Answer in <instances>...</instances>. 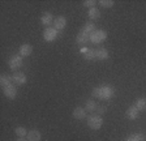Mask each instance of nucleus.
I'll return each mask as SVG.
<instances>
[{
	"mask_svg": "<svg viewBox=\"0 0 146 141\" xmlns=\"http://www.w3.org/2000/svg\"><path fill=\"white\" fill-rule=\"evenodd\" d=\"M113 93H115V90H113V88L111 85H103V86L95 88L91 92V95L99 99H110V98H112Z\"/></svg>",
	"mask_w": 146,
	"mask_h": 141,
	"instance_id": "obj_1",
	"label": "nucleus"
},
{
	"mask_svg": "<svg viewBox=\"0 0 146 141\" xmlns=\"http://www.w3.org/2000/svg\"><path fill=\"white\" fill-rule=\"evenodd\" d=\"M107 38V33L104 30H100V29H97L93 34H90V42L94 43V45H99V43L104 42Z\"/></svg>",
	"mask_w": 146,
	"mask_h": 141,
	"instance_id": "obj_2",
	"label": "nucleus"
},
{
	"mask_svg": "<svg viewBox=\"0 0 146 141\" xmlns=\"http://www.w3.org/2000/svg\"><path fill=\"white\" fill-rule=\"evenodd\" d=\"M22 56L20 55V54H18V55H13V56H11V58H9V60H8V65H9V68H11V69L12 70H17L18 68L21 67L22 65Z\"/></svg>",
	"mask_w": 146,
	"mask_h": 141,
	"instance_id": "obj_3",
	"label": "nucleus"
},
{
	"mask_svg": "<svg viewBox=\"0 0 146 141\" xmlns=\"http://www.w3.org/2000/svg\"><path fill=\"white\" fill-rule=\"evenodd\" d=\"M59 35V31L55 28H46L43 31V39L46 42H54Z\"/></svg>",
	"mask_w": 146,
	"mask_h": 141,
	"instance_id": "obj_4",
	"label": "nucleus"
},
{
	"mask_svg": "<svg viewBox=\"0 0 146 141\" xmlns=\"http://www.w3.org/2000/svg\"><path fill=\"white\" fill-rule=\"evenodd\" d=\"M102 124H103V120H102V118L99 116V115H93V116L89 118L88 120V126L90 127L91 129H99L100 127H102Z\"/></svg>",
	"mask_w": 146,
	"mask_h": 141,
	"instance_id": "obj_5",
	"label": "nucleus"
},
{
	"mask_svg": "<svg viewBox=\"0 0 146 141\" xmlns=\"http://www.w3.org/2000/svg\"><path fill=\"white\" fill-rule=\"evenodd\" d=\"M26 74L22 73V72H15V73L12 74V81L13 84H16V85H22V84L26 82Z\"/></svg>",
	"mask_w": 146,
	"mask_h": 141,
	"instance_id": "obj_6",
	"label": "nucleus"
},
{
	"mask_svg": "<svg viewBox=\"0 0 146 141\" xmlns=\"http://www.w3.org/2000/svg\"><path fill=\"white\" fill-rule=\"evenodd\" d=\"M76 42H77V45H80V46H85L88 42H90V35H89V34H86L85 31L81 30L78 34H77Z\"/></svg>",
	"mask_w": 146,
	"mask_h": 141,
	"instance_id": "obj_7",
	"label": "nucleus"
},
{
	"mask_svg": "<svg viewBox=\"0 0 146 141\" xmlns=\"http://www.w3.org/2000/svg\"><path fill=\"white\" fill-rule=\"evenodd\" d=\"M3 92H4V95L8 97L9 99H15L17 97V88L15 85H9L7 88H4Z\"/></svg>",
	"mask_w": 146,
	"mask_h": 141,
	"instance_id": "obj_8",
	"label": "nucleus"
},
{
	"mask_svg": "<svg viewBox=\"0 0 146 141\" xmlns=\"http://www.w3.org/2000/svg\"><path fill=\"white\" fill-rule=\"evenodd\" d=\"M67 26V19L65 17H63V16H59V17H56V19L54 20V28L56 29V30H63L64 28Z\"/></svg>",
	"mask_w": 146,
	"mask_h": 141,
	"instance_id": "obj_9",
	"label": "nucleus"
},
{
	"mask_svg": "<svg viewBox=\"0 0 146 141\" xmlns=\"http://www.w3.org/2000/svg\"><path fill=\"white\" fill-rule=\"evenodd\" d=\"M27 141H40L42 140V135L38 129H31V131L27 132V136H26Z\"/></svg>",
	"mask_w": 146,
	"mask_h": 141,
	"instance_id": "obj_10",
	"label": "nucleus"
},
{
	"mask_svg": "<svg viewBox=\"0 0 146 141\" xmlns=\"http://www.w3.org/2000/svg\"><path fill=\"white\" fill-rule=\"evenodd\" d=\"M54 16H52V13L50 12H44L42 15V17H40V22H42L44 26H50L51 24H54Z\"/></svg>",
	"mask_w": 146,
	"mask_h": 141,
	"instance_id": "obj_11",
	"label": "nucleus"
},
{
	"mask_svg": "<svg viewBox=\"0 0 146 141\" xmlns=\"http://www.w3.org/2000/svg\"><path fill=\"white\" fill-rule=\"evenodd\" d=\"M31 52H33V47L29 45V43H25V45H21L20 47V55L22 58H26V56H30Z\"/></svg>",
	"mask_w": 146,
	"mask_h": 141,
	"instance_id": "obj_12",
	"label": "nucleus"
},
{
	"mask_svg": "<svg viewBox=\"0 0 146 141\" xmlns=\"http://www.w3.org/2000/svg\"><path fill=\"white\" fill-rule=\"evenodd\" d=\"M86 116V110L84 107H76L73 110V118L77 120H82L85 119Z\"/></svg>",
	"mask_w": 146,
	"mask_h": 141,
	"instance_id": "obj_13",
	"label": "nucleus"
},
{
	"mask_svg": "<svg viewBox=\"0 0 146 141\" xmlns=\"http://www.w3.org/2000/svg\"><path fill=\"white\" fill-rule=\"evenodd\" d=\"M125 115H127L128 119L133 120V119H137V118H138V115H140V111L137 110L136 106H131V107H129V108L127 110Z\"/></svg>",
	"mask_w": 146,
	"mask_h": 141,
	"instance_id": "obj_14",
	"label": "nucleus"
},
{
	"mask_svg": "<svg viewBox=\"0 0 146 141\" xmlns=\"http://www.w3.org/2000/svg\"><path fill=\"white\" fill-rule=\"evenodd\" d=\"M95 59H98V60L108 59V51L106 49H97L95 50Z\"/></svg>",
	"mask_w": 146,
	"mask_h": 141,
	"instance_id": "obj_15",
	"label": "nucleus"
},
{
	"mask_svg": "<svg viewBox=\"0 0 146 141\" xmlns=\"http://www.w3.org/2000/svg\"><path fill=\"white\" fill-rule=\"evenodd\" d=\"M12 76H9V74H1V77H0V84H1V86L3 88H7V86L12 85Z\"/></svg>",
	"mask_w": 146,
	"mask_h": 141,
	"instance_id": "obj_16",
	"label": "nucleus"
},
{
	"mask_svg": "<svg viewBox=\"0 0 146 141\" xmlns=\"http://www.w3.org/2000/svg\"><path fill=\"white\" fill-rule=\"evenodd\" d=\"M89 17H90L91 20H98L100 17V11L98 9L97 7H94V8H91V9H89Z\"/></svg>",
	"mask_w": 146,
	"mask_h": 141,
	"instance_id": "obj_17",
	"label": "nucleus"
},
{
	"mask_svg": "<svg viewBox=\"0 0 146 141\" xmlns=\"http://www.w3.org/2000/svg\"><path fill=\"white\" fill-rule=\"evenodd\" d=\"M95 30H97V29H95V25L93 24V22H86L85 26H84V29H82V31H85V33L89 34V35L93 34Z\"/></svg>",
	"mask_w": 146,
	"mask_h": 141,
	"instance_id": "obj_18",
	"label": "nucleus"
},
{
	"mask_svg": "<svg viewBox=\"0 0 146 141\" xmlns=\"http://www.w3.org/2000/svg\"><path fill=\"white\" fill-rule=\"evenodd\" d=\"M134 106L137 107V110L138 111H142L146 108V98H138L136 101V103H134Z\"/></svg>",
	"mask_w": 146,
	"mask_h": 141,
	"instance_id": "obj_19",
	"label": "nucleus"
},
{
	"mask_svg": "<svg viewBox=\"0 0 146 141\" xmlns=\"http://www.w3.org/2000/svg\"><path fill=\"white\" fill-rule=\"evenodd\" d=\"M84 58L86 59V60H93V59H95V50L90 49V50H84Z\"/></svg>",
	"mask_w": 146,
	"mask_h": 141,
	"instance_id": "obj_20",
	"label": "nucleus"
},
{
	"mask_svg": "<svg viewBox=\"0 0 146 141\" xmlns=\"http://www.w3.org/2000/svg\"><path fill=\"white\" fill-rule=\"evenodd\" d=\"M97 107H98L97 103H95V101H93V99H89V101L85 103V110L86 111H94Z\"/></svg>",
	"mask_w": 146,
	"mask_h": 141,
	"instance_id": "obj_21",
	"label": "nucleus"
},
{
	"mask_svg": "<svg viewBox=\"0 0 146 141\" xmlns=\"http://www.w3.org/2000/svg\"><path fill=\"white\" fill-rule=\"evenodd\" d=\"M15 133L18 136V137H26L27 136V131H26V128H24V127H17V128L15 129Z\"/></svg>",
	"mask_w": 146,
	"mask_h": 141,
	"instance_id": "obj_22",
	"label": "nucleus"
},
{
	"mask_svg": "<svg viewBox=\"0 0 146 141\" xmlns=\"http://www.w3.org/2000/svg\"><path fill=\"white\" fill-rule=\"evenodd\" d=\"M127 141H145V136L142 133H136V135L129 136Z\"/></svg>",
	"mask_w": 146,
	"mask_h": 141,
	"instance_id": "obj_23",
	"label": "nucleus"
},
{
	"mask_svg": "<svg viewBox=\"0 0 146 141\" xmlns=\"http://www.w3.org/2000/svg\"><path fill=\"white\" fill-rule=\"evenodd\" d=\"M99 4L103 7V8H111V7L113 5V1L112 0H100Z\"/></svg>",
	"mask_w": 146,
	"mask_h": 141,
	"instance_id": "obj_24",
	"label": "nucleus"
},
{
	"mask_svg": "<svg viewBox=\"0 0 146 141\" xmlns=\"http://www.w3.org/2000/svg\"><path fill=\"white\" fill-rule=\"evenodd\" d=\"M84 5H85L86 8H89V9H91V8H94L95 1L94 0H85V1H84Z\"/></svg>",
	"mask_w": 146,
	"mask_h": 141,
	"instance_id": "obj_25",
	"label": "nucleus"
},
{
	"mask_svg": "<svg viewBox=\"0 0 146 141\" xmlns=\"http://www.w3.org/2000/svg\"><path fill=\"white\" fill-rule=\"evenodd\" d=\"M16 141H27V138H25V137H18Z\"/></svg>",
	"mask_w": 146,
	"mask_h": 141,
	"instance_id": "obj_26",
	"label": "nucleus"
},
{
	"mask_svg": "<svg viewBox=\"0 0 146 141\" xmlns=\"http://www.w3.org/2000/svg\"><path fill=\"white\" fill-rule=\"evenodd\" d=\"M103 111H104V108H103V107H99V110H98V112H99V114H102V112H103Z\"/></svg>",
	"mask_w": 146,
	"mask_h": 141,
	"instance_id": "obj_27",
	"label": "nucleus"
}]
</instances>
